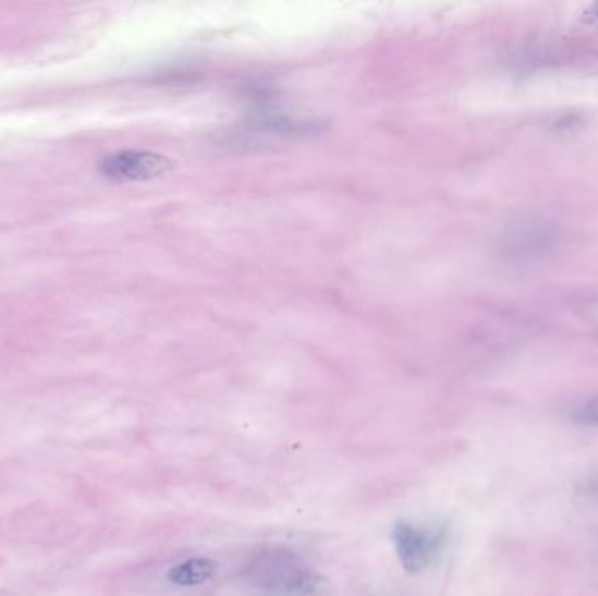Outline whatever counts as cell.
<instances>
[{"instance_id":"1","label":"cell","mask_w":598,"mask_h":596,"mask_svg":"<svg viewBox=\"0 0 598 596\" xmlns=\"http://www.w3.org/2000/svg\"><path fill=\"white\" fill-rule=\"evenodd\" d=\"M245 583L259 596H317L324 577L285 548L256 552L244 569Z\"/></svg>"},{"instance_id":"2","label":"cell","mask_w":598,"mask_h":596,"mask_svg":"<svg viewBox=\"0 0 598 596\" xmlns=\"http://www.w3.org/2000/svg\"><path fill=\"white\" fill-rule=\"evenodd\" d=\"M395 557L408 574L426 572L443 548L444 534L438 528L399 520L392 528Z\"/></svg>"},{"instance_id":"3","label":"cell","mask_w":598,"mask_h":596,"mask_svg":"<svg viewBox=\"0 0 598 596\" xmlns=\"http://www.w3.org/2000/svg\"><path fill=\"white\" fill-rule=\"evenodd\" d=\"M172 159L151 150H120L103 159L102 172L114 181H149L172 170Z\"/></svg>"},{"instance_id":"4","label":"cell","mask_w":598,"mask_h":596,"mask_svg":"<svg viewBox=\"0 0 598 596\" xmlns=\"http://www.w3.org/2000/svg\"><path fill=\"white\" fill-rule=\"evenodd\" d=\"M553 240V226L546 221L528 219V221L514 226L510 233L505 234L504 251L516 259L541 256L542 252L550 248Z\"/></svg>"},{"instance_id":"5","label":"cell","mask_w":598,"mask_h":596,"mask_svg":"<svg viewBox=\"0 0 598 596\" xmlns=\"http://www.w3.org/2000/svg\"><path fill=\"white\" fill-rule=\"evenodd\" d=\"M218 574V561L209 557H193L170 567L167 581L178 587H198Z\"/></svg>"},{"instance_id":"6","label":"cell","mask_w":598,"mask_h":596,"mask_svg":"<svg viewBox=\"0 0 598 596\" xmlns=\"http://www.w3.org/2000/svg\"><path fill=\"white\" fill-rule=\"evenodd\" d=\"M581 418H583V422H586V424L598 427V396H595L594 399H589V401L586 402L585 408L581 410Z\"/></svg>"},{"instance_id":"7","label":"cell","mask_w":598,"mask_h":596,"mask_svg":"<svg viewBox=\"0 0 598 596\" xmlns=\"http://www.w3.org/2000/svg\"><path fill=\"white\" fill-rule=\"evenodd\" d=\"M589 491H591V494L594 495H597L598 497V482H595L594 485H591V488H589Z\"/></svg>"}]
</instances>
